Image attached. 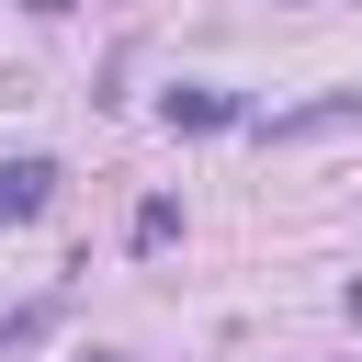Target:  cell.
<instances>
[{
  "label": "cell",
  "instance_id": "cell-5",
  "mask_svg": "<svg viewBox=\"0 0 362 362\" xmlns=\"http://www.w3.org/2000/svg\"><path fill=\"white\" fill-rule=\"evenodd\" d=\"M170 238H181V204L147 192V204H136V249H170Z\"/></svg>",
  "mask_w": 362,
  "mask_h": 362
},
{
  "label": "cell",
  "instance_id": "cell-1",
  "mask_svg": "<svg viewBox=\"0 0 362 362\" xmlns=\"http://www.w3.org/2000/svg\"><path fill=\"white\" fill-rule=\"evenodd\" d=\"M339 124H362V90H328V102H294V113H260V136H272V147H305V136H339Z\"/></svg>",
  "mask_w": 362,
  "mask_h": 362
},
{
  "label": "cell",
  "instance_id": "cell-3",
  "mask_svg": "<svg viewBox=\"0 0 362 362\" xmlns=\"http://www.w3.org/2000/svg\"><path fill=\"white\" fill-rule=\"evenodd\" d=\"M158 113H170L181 136H215V124H238V90H215V79H181V90L158 102Z\"/></svg>",
  "mask_w": 362,
  "mask_h": 362
},
{
  "label": "cell",
  "instance_id": "cell-6",
  "mask_svg": "<svg viewBox=\"0 0 362 362\" xmlns=\"http://www.w3.org/2000/svg\"><path fill=\"white\" fill-rule=\"evenodd\" d=\"M23 11H45V23H57V11H79V0H23Z\"/></svg>",
  "mask_w": 362,
  "mask_h": 362
},
{
  "label": "cell",
  "instance_id": "cell-4",
  "mask_svg": "<svg viewBox=\"0 0 362 362\" xmlns=\"http://www.w3.org/2000/svg\"><path fill=\"white\" fill-rule=\"evenodd\" d=\"M57 317H68V294H23V305L0 317V362H11V351H34V339H45Z\"/></svg>",
  "mask_w": 362,
  "mask_h": 362
},
{
  "label": "cell",
  "instance_id": "cell-2",
  "mask_svg": "<svg viewBox=\"0 0 362 362\" xmlns=\"http://www.w3.org/2000/svg\"><path fill=\"white\" fill-rule=\"evenodd\" d=\"M45 204H57V158H0V226H23Z\"/></svg>",
  "mask_w": 362,
  "mask_h": 362
},
{
  "label": "cell",
  "instance_id": "cell-7",
  "mask_svg": "<svg viewBox=\"0 0 362 362\" xmlns=\"http://www.w3.org/2000/svg\"><path fill=\"white\" fill-rule=\"evenodd\" d=\"M90 362H124V351H90Z\"/></svg>",
  "mask_w": 362,
  "mask_h": 362
}]
</instances>
